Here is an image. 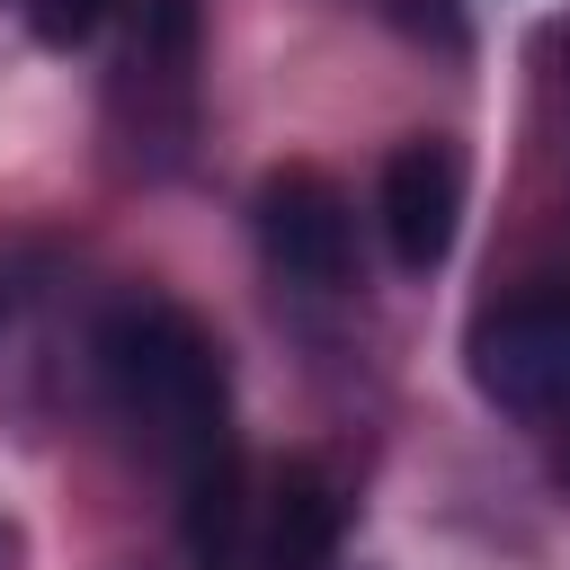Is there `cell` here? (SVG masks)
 Listing matches in <instances>:
<instances>
[{"instance_id": "6da1fadb", "label": "cell", "mask_w": 570, "mask_h": 570, "mask_svg": "<svg viewBox=\"0 0 570 570\" xmlns=\"http://www.w3.org/2000/svg\"><path fill=\"white\" fill-rule=\"evenodd\" d=\"M89 356H98L107 401L178 472L187 552L205 570H223L240 543V436H232V365H223L214 330L169 294H125L98 312Z\"/></svg>"}, {"instance_id": "7a4b0ae2", "label": "cell", "mask_w": 570, "mask_h": 570, "mask_svg": "<svg viewBox=\"0 0 570 570\" xmlns=\"http://www.w3.org/2000/svg\"><path fill=\"white\" fill-rule=\"evenodd\" d=\"M472 392L525 428H570V294H517L463 338Z\"/></svg>"}, {"instance_id": "3957f363", "label": "cell", "mask_w": 570, "mask_h": 570, "mask_svg": "<svg viewBox=\"0 0 570 570\" xmlns=\"http://www.w3.org/2000/svg\"><path fill=\"white\" fill-rule=\"evenodd\" d=\"M258 249L276 276L312 285V294H338L356 276V205L330 169L312 160H285L258 178Z\"/></svg>"}, {"instance_id": "277c9868", "label": "cell", "mask_w": 570, "mask_h": 570, "mask_svg": "<svg viewBox=\"0 0 570 570\" xmlns=\"http://www.w3.org/2000/svg\"><path fill=\"white\" fill-rule=\"evenodd\" d=\"M374 214H383V240L410 276L445 267L454 249V223H463V151L445 134H410L392 142L383 178H374Z\"/></svg>"}, {"instance_id": "5b68a950", "label": "cell", "mask_w": 570, "mask_h": 570, "mask_svg": "<svg viewBox=\"0 0 570 570\" xmlns=\"http://www.w3.org/2000/svg\"><path fill=\"white\" fill-rule=\"evenodd\" d=\"M347 543V508L330 490L321 463H276L267 499H258V570H338Z\"/></svg>"}, {"instance_id": "8992f818", "label": "cell", "mask_w": 570, "mask_h": 570, "mask_svg": "<svg viewBox=\"0 0 570 570\" xmlns=\"http://www.w3.org/2000/svg\"><path fill=\"white\" fill-rule=\"evenodd\" d=\"M107 9H116V0H36V36H45V45H89V36L107 27Z\"/></svg>"}, {"instance_id": "52a82bcc", "label": "cell", "mask_w": 570, "mask_h": 570, "mask_svg": "<svg viewBox=\"0 0 570 570\" xmlns=\"http://www.w3.org/2000/svg\"><path fill=\"white\" fill-rule=\"evenodd\" d=\"M27 294H36V258H27V249H0V338H9V321L27 312Z\"/></svg>"}, {"instance_id": "ba28073f", "label": "cell", "mask_w": 570, "mask_h": 570, "mask_svg": "<svg viewBox=\"0 0 570 570\" xmlns=\"http://www.w3.org/2000/svg\"><path fill=\"white\" fill-rule=\"evenodd\" d=\"M27 561V534H18V517H0V570H18Z\"/></svg>"}, {"instance_id": "9c48e42d", "label": "cell", "mask_w": 570, "mask_h": 570, "mask_svg": "<svg viewBox=\"0 0 570 570\" xmlns=\"http://www.w3.org/2000/svg\"><path fill=\"white\" fill-rule=\"evenodd\" d=\"M561 472H570V463H561Z\"/></svg>"}]
</instances>
